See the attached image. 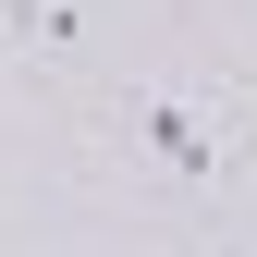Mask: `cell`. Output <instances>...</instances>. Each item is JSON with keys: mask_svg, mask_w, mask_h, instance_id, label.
Returning a JSON list of instances; mask_svg holds the SVG:
<instances>
[{"mask_svg": "<svg viewBox=\"0 0 257 257\" xmlns=\"http://www.w3.org/2000/svg\"><path fill=\"white\" fill-rule=\"evenodd\" d=\"M122 122H135V147H147L172 184H220V159H233V147H220V122L184 110V98H122Z\"/></svg>", "mask_w": 257, "mask_h": 257, "instance_id": "6da1fadb", "label": "cell"}]
</instances>
